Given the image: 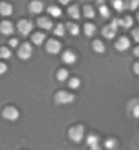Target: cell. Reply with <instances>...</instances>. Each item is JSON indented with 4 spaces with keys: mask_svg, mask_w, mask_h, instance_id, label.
<instances>
[{
    "mask_svg": "<svg viewBox=\"0 0 139 150\" xmlns=\"http://www.w3.org/2000/svg\"><path fill=\"white\" fill-rule=\"evenodd\" d=\"M67 78H68V71L67 70H60V71L57 72V79H59L60 82H64Z\"/></svg>",
    "mask_w": 139,
    "mask_h": 150,
    "instance_id": "cell-26",
    "label": "cell"
},
{
    "mask_svg": "<svg viewBox=\"0 0 139 150\" xmlns=\"http://www.w3.org/2000/svg\"><path fill=\"white\" fill-rule=\"evenodd\" d=\"M83 135H85V128L82 126H75L70 130V138L76 143L83 139Z\"/></svg>",
    "mask_w": 139,
    "mask_h": 150,
    "instance_id": "cell-1",
    "label": "cell"
},
{
    "mask_svg": "<svg viewBox=\"0 0 139 150\" xmlns=\"http://www.w3.org/2000/svg\"><path fill=\"white\" fill-rule=\"evenodd\" d=\"M59 1L61 4H68V3H70V0H59Z\"/></svg>",
    "mask_w": 139,
    "mask_h": 150,
    "instance_id": "cell-36",
    "label": "cell"
},
{
    "mask_svg": "<svg viewBox=\"0 0 139 150\" xmlns=\"http://www.w3.org/2000/svg\"><path fill=\"white\" fill-rule=\"evenodd\" d=\"M117 28H119V23H117V19H113L109 26H105L102 30L104 37H107L108 40H112L113 37L116 36V32H117Z\"/></svg>",
    "mask_w": 139,
    "mask_h": 150,
    "instance_id": "cell-2",
    "label": "cell"
},
{
    "mask_svg": "<svg viewBox=\"0 0 139 150\" xmlns=\"http://www.w3.org/2000/svg\"><path fill=\"white\" fill-rule=\"evenodd\" d=\"M102 1H104V0H97V3H98V4H102Z\"/></svg>",
    "mask_w": 139,
    "mask_h": 150,
    "instance_id": "cell-38",
    "label": "cell"
},
{
    "mask_svg": "<svg viewBox=\"0 0 139 150\" xmlns=\"http://www.w3.org/2000/svg\"><path fill=\"white\" fill-rule=\"evenodd\" d=\"M128 48H130V41H128V38H126V37H121V38L116 42V49L120 52L127 51Z\"/></svg>",
    "mask_w": 139,
    "mask_h": 150,
    "instance_id": "cell-9",
    "label": "cell"
},
{
    "mask_svg": "<svg viewBox=\"0 0 139 150\" xmlns=\"http://www.w3.org/2000/svg\"><path fill=\"white\" fill-rule=\"evenodd\" d=\"M55 34L56 36H64V34H66V26H64V25H57V26H56L55 28Z\"/></svg>",
    "mask_w": 139,
    "mask_h": 150,
    "instance_id": "cell-23",
    "label": "cell"
},
{
    "mask_svg": "<svg viewBox=\"0 0 139 150\" xmlns=\"http://www.w3.org/2000/svg\"><path fill=\"white\" fill-rule=\"evenodd\" d=\"M38 26L45 29V30H49V29H52L53 23H52V21L49 19V18H40V19H38Z\"/></svg>",
    "mask_w": 139,
    "mask_h": 150,
    "instance_id": "cell-14",
    "label": "cell"
},
{
    "mask_svg": "<svg viewBox=\"0 0 139 150\" xmlns=\"http://www.w3.org/2000/svg\"><path fill=\"white\" fill-rule=\"evenodd\" d=\"M48 12H49L52 16H55V18H59V16L61 15V10H60L59 7H56V6H53V7H49Z\"/></svg>",
    "mask_w": 139,
    "mask_h": 150,
    "instance_id": "cell-21",
    "label": "cell"
},
{
    "mask_svg": "<svg viewBox=\"0 0 139 150\" xmlns=\"http://www.w3.org/2000/svg\"><path fill=\"white\" fill-rule=\"evenodd\" d=\"M113 7L116 8L117 12H121L124 8H127V4L124 3L123 0H113Z\"/></svg>",
    "mask_w": 139,
    "mask_h": 150,
    "instance_id": "cell-18",
    "label": "cell"
},
{
    "mask_svg": "<svg viewBox=\"0 0 139 150\" xmlns=\"http://www.w3.org/2000/svg\"><path fill=\"white\" fill-rule=\"evenodd\" d=\"M135 74H139V64H135Z\"/></svg>",
    "mask_w": 139,
    "mask_h": 150,
    "instance_id": "cell-35",
    "label": "cell"
},
{
    "mask_svg": "<svg viewBox=\"0 0 139 150\" xmlns=\"http://www.w3.org/2000/svg\"><path fill=\"white\" fill-rule=\"evenodd\" d=\"M61 49V45H60L59 41H56V40H51V41H48L47 44V51L52 55H57Z\"/></svg>",
    "mask_w": 139,
    "mask_h": 150,
    "instance_id": "cell-7",
    "label": "cell"
},
{
    "mask_svg": "<svg viewBox=\"0 0 139 150\" xmlns=\"http://www.w3.org/2000/svg\"><path fill=\"white\" fill-rule=\"evenodd\" d=\"M68 15L74 18V19H79L80 16V12H79V8L76 7V6H72V7L68 8Z\"/></svg>",
    "mask_w": 139,
    "mask_h": 150,
    "instance_id": "cell-16",
    "label": "cell"
},
{
    "mask_svg": "<svg viewBox=\"0 0 139 150\" xmlns=\"http://www.w3.org/2000/svg\"><path fill=\"white\" fill-rule=\"evenodd\" d=\"M117 23H119V26H121V28L128 29L132 26V18L131 16H127V18H124V19H117Z\"/></svg>",
    "mask_w": 139,
    "mask_h": 150,
    "instance_id": "cell-15",
    "label": "cell"
},
{
    "mask_svg": "<svg viewBox=\"0 0 139 150\" xmlns=\"http://www.w3.org/2000/svg\"><path fill=\"white\" fill-rule=\"evenodd\" d=\"M29 8H30V11H32L33 14H40V12L44 10V4H42V1H33V3L29 6Z\"/></svg>",
    "mask_w": 139,
    "mask_h": 150,
    "instance_id": "cell-13",
    "label": "cell"
},
{
    "mask_svg": "<svg viewBox=\"0 0 139 150\" xmlns=\"http://www.w3.org/2000/svg\"><path fill=\"white\" fill-rule=\"evenodd\" d=\"M0 14L3 16H10L12 14V6L8 3H1L0 4Z\"/></svg>",
    "mask_w": 139,
    "mask_h": 150,
    "instance_id": "cell-12",
    "label": "cell"
},
{
    "mask_svg": "<svg viewBox=\"0 0 139 150\" xmlns=\"http://www.w3.org/2000/svg\"><path fill=\"white\" fill-rule=\"evenodd\" d=\"M99 14H101V16H104V18H109V16H111V11H109V8H108L107 6H101V7H99Z\"/></svg>",
    "mask_w": 139,
    "mask_h": 150,
    "instance_id": "cell-25",
    "label": "cell"
},
{
    "mask_svg": "<svg viewBox=\"0 0 139 150\" xmlns=\"http://www.w3.org/2000/svg\"><path fill=\"white\" fill-rule=\"evenodd\" d=\"M93 49H94L97 53H102L104 51H105V45H104L101 41H98V40H95L94 44H93Z\"/></svg>",
    "mask_w": 139,
    "mask_h": 150,
    "instance_id": "cell-19",
    "label": "cell"
},
{
    "mask_svg": "<svg viewBox=\"0 0 139 150\" xmlns=\"http://www.w3.org/2000/svg\"><path fill=\"white\" fill-rule=\"evenodd\" d=\"M3 117L7 119V120H11V122H15L16 119L19 117V112H18V109H15V108L8 107L3 111Z\"/></svg>",
    "mask_w": 139,
    "mask_h": 150,
    "instance_id": "cell-6",
    "label": "cell"
},
{
    "mask_svg": "<svg viewBox=\"0 0 139 150\" xmlns=\"http://www.w3.org/2000/svg\"><path fill=\"white\" fill-rule=\"evenodd\" d=\"M67 29L70 30L72 36H78L79 34V26L78 25H74V23H68L67 25Z\"/></svg>",
    "mask_w": 139,
    "mask_h": 150,
    "instance_id": "cell-22",
    "label": "cell"
},
{
    "mask_svg": "<svg viewBox=\"0 0 139 150\" xmlns=\"http://www.w3.org/2000/svg\"><path fill=\"white\" fill-rule=\"evenodd\" d=\"M0 32L3 33L4 36H11L12 33H14V25H12L11 22L4 21L3 23L0 25Z\"/></svg>",
    "mask_w": 139,
    "mask_h": 150,
    "instance_id": "cell-8",
    "label": "cell"
},
{
    "mask_svg": "<svg viewBox=\"0 0 139 150\" xmlns=\"http://www.w3.org/2000/svg\"><path fill=\"white\" fill-rule=\"evenodd\" d=\"M117 146V142H116L115 139H108L107 142H105V147H107V149H115V147Z\"/></svg>",
    "mask_w": 139,
    "mask_h": 150,
    "instance_id": "cell-29",
    "label": "cell"
},
{
    "mask_svg": "<svg viewBox=\"0 0 139 150\" xmlns=\"http://www.w3.org/2000/svg\"><path fill=\"white\" fill-rule=\"evenodd\" d=\"M87 146H90L93 150H98L99 149V146H98V137L97 135H89L87 137Z\"/></svg>",
    "mask_w": 139,
    "mask_h": 150,
    "instance_id": "cell-11",
    "label": "cell"
},
{
    "mask_svg": "<svg viewBox=\"0 0 139 150\" xmlns=\"http://www.w3.org/2000/svg\"><path fill=\"white\" fill-rule=\"evenodd\" d=\"M18 30H19V33L22 36H28L29 33L33 30V23L30 21H26V19L20 21L18 23Z\"/></svg>",
    "mask_w": 139,
    "mask_h": 150,
    "instance_id": "cell-5",
    "label": "cell"
},
{
    "mask_svg": "<svg viewBox=\"0 0 139 150\" xmlns=\"http://www.w3.org/2000/svg\"><path fill=\"white\" fill-rule=\"evenodd\" d=\"M139 116V105H138V103H134V117H138Z\"/></svg>",
    "mask_w": 139,
    "mask_h": 150,
    "instance_id": "cell-30",
    "label": "cell"
},
{
    "mask_svg": "<svg viewBox=\"0 0 139 150\" xmlns=\"http://www.w3.org/2000/svg\"><path fill=\"white\" fill-rule=\"evenodd\" d=\"M55 100L57 104L66 105V104H71L72 101L75 100V97L72 94H70V93H66V91H59V93L55 96Z\"/></svg>",
    "mask_w": 139,
    "mask_h": 150,
    "instance_id": "cell-3",
    "label": "cell"
},
{
    "mask_svg": "<svg viewBox=\"0 0 139 150\" xmlns=\"http://www.w3.org/2000/svg\"><path fill=\"white\" fill-rule=\"evenodd\" d=\"M6 71H7V66L4 63H0V75H3Z\"/></svg>",
    "mask_w": 139,
    "mask_h": 150,
    "instance_id": "cell-32",
    "label": "cell"
},
{
    "mask_svg": "<svg viewBox=\"0 0 139 150\" xmlns=\"http://www.w3.org/2000/svg\"><path fill=\"white\" fill-rule=\"evenodd\" d=\"M32 41L36 44V45H41V44L45 41V34L44 33H36V34L33 36Z\"/></svg>",
    "mask_w": 139,
    "mask_h": 150,
    "instance_id": "cell-17",
    "label": "cell"
},
{
    "mask_svg": "<svg viewBox=\"0 0 139 150\" xmlns=\"http://www.w3.org/2000/svg\"><path fill=\"white\" fill-rule=\"evenodd\" d=\"M134 53H135V56L139 55V49H138V48H135V49H134Z\"/></svg>",
    "mask_w": 139,
    "mask_h": 150,
    "instance_id": "cell-37",
    "label": "cell"
},
{
    "mask_svg": "<svg viewBox=\"0 0 139 150\" xmlns=\"http://www.w3.org/2000/svg\"><path fill=\"white\" fill-rule=\"evenodd\" d=\"M83 12H85V16H86V18H94V15H95V12L92 6H86Z\"/></svg>",
    "mask_w": 139,
    "mask_h": 150,
    "instance_id": "cell-24",
    "label": "cell"
},
{
    "mask_svg": "<svg viewBox=\"0 0 139 150\" xmlns=\"http://www.w3.org/2000/svg\"><path fill=\"white\" fill-rule=\"evenodd\" d=\"M138 3H139V0H132L131 4H130V10H136V7H138Z\"/></svg>",
    "mask_w": 139,
    "mask_h": 150,
    "instance_id": "cell-31",
    "label": "cell"
},
{
    "mask_svg": "<svg viewBox=\"0 0 139 150\" xmlns=\"http://www.w3.org/2000/svg\"><path fill=\"white\" fill-rule=\"evenodd\" d=\"M134 40H135V42H139V32L138 30H134Z\"/></svg>",
    "mask_w": 139,
    "mask_h": 150,
    "instance_id": "cell-33",
    "label": "cell"
},
{
    "mask_svg": "<svg viewBox=\"0 0 139 150\" xmlns=\"http://www.w3.org/2000/svg\"><path fill=\"white\" fill-rule=\"evenodd\" d=\"M0 57H3V59H10L11 57V52L8 48H1L0 49Z\"/></svg>",
    "mask_w": 139,
    "mask_h": 150,
    "instance_id": "cell-27",
    "label": "cell"
},
{
    "mask_svg": "<svg viewBox=\"0 0 139 150\" xmlns=\"http://www.w3.org/2000/svg\"><path fill=\"white\" fill-rule=\"evenodd\" d=\"M33 55V48L30 44H23L22 47L19 48V52H18V56H19L22 60H28L30 59Z\"/></svg>",
    "mask_w": 139,
    "mask_h": 150,
    "instance_id": "cell-4",
    "label": "cell"
},
{
    "mask_svg": "<svg viewBox=\"0 0 139 150\" xmlns=\"http://www.w3.org/2000/svg\"><path fill=\"white\" fill-rule=\"evenodd\" d=\"M95 33V26L92 23H87V25H85V34L87 37H92L93 34Z\"/></svg>",
    "mask_w": 139,
    "mask_h": 150,
    "instance_id": "cell-20",
    "label": "cell"
},
{
    "mask_svg": "<svg viewBox=\"0 0 139 150\" xmlns=\"http://www.w3.org/2000/svg\"><path fill=\"white\" fill-rule=\"evenodd\" d=\"M80 85V81L78 78H72L70 82H68V86L71 87V89H78Z\"/></svg>",
    "mask_w": 139,
    "mask_h": 150,
    "instance_id": "cell-28",
    "label": "cell"
},
{
    "mask_svg": "<svg viewBox=\"0 0 139 150\" xmlns=\"http://www.w3.org/2000/svg\"><path fill=\"white\" fill-rule=\"evenodd\" d=\"M10 45H11V47H16V45H18V40H16V38H12L11 41H10Z\"/></svg>",
    "mask_w": 139,
    "mask_h": 150,
    "instance_id": "cell-34",
    "label": "cell"
},
{
    "mask_svg": "<svg viewBox=\"0 0 139 150\" xmlns=\"http://www.w3.org/2000/svg\"><path fill=\"white\" fill-rule=\"evenodd\" d=\"M63 62H64V63H67V64L75 63V62H76V55H75V53H74L72 51L64 52V55H63Z\"/></svg>",
    "mask_w": 139,
    "mask_h": 150,
    "instance_id": "cell-10",
    "label": "cell"
}]
</instances>
